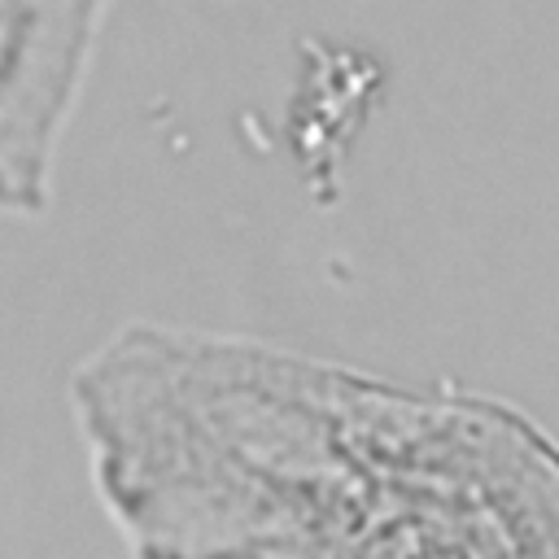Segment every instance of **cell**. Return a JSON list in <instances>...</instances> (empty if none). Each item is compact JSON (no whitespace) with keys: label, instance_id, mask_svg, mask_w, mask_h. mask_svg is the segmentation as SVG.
<instances>
[{"label":"cell","instance_id":"2","mask_svg":"<svg viewBox=\"0 0 559 559\" xmlns=\"http://www.w3.org/2000/svg\"><path fill=\"white\" fill-rule=\"evenodd\" d=\"M109 9L114 0H0V214L48 210Z\"/></svg>","mask_w":559,"mask_h":559},{"label":"cell","instance_id":"1","mask_svg":"<svg viewBox=\"0 0 559 559\" xmlns=\"http://www.w3.org/2000/svg\"><path fill=\"white\" fill-rule=\"evenodd\" d=\"M66 397L131 559H559V467L454 397L162 319Z\"/></svg>","mask_w":559,"mask_h":559}]
</instances>
